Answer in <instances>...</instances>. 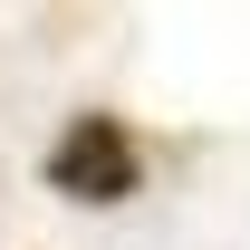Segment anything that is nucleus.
<instances>
[{"label":"nucleus","instance_id":"nucleus-1","mask_svg":"<svg viewBox=\"0 0 250 250\" xmlns=\"http://www.w3.org/2000/svg\"><path fill=\"white\" fill-rule=\"evenodd\" d=\"M145 183V164H135V135H125L116 116H77L48 145V192H67V202H125V192Z\"/></svg>","mask_w":250,"mask_h":250}]
</instances>
